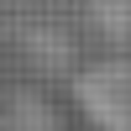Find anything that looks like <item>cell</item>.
Segmentation results:
<instances>
[{
    "label": "cell",
    "mask_w": 131,
    "mask_h": 131,
    "mask_svg": "<svg viewBox=\"0 0 131 131\" xmlns=\"http://www.w3.org/2000/svg\"><path fill=\"white\" fill-rule=\"evenodd\" d=\"M79 94L105 131H131V68L126 63H105V68L84 73Z\"/></svg>",
    "instance_id": "6da1fadb"
}]
</instances>
